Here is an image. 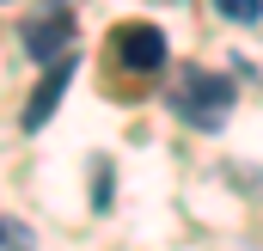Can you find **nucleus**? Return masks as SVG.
I'll return each instance as SVG.
<instances>
[{
	"mask_svg": "<svg viewBox=\"0 0 263 251\" xmlns=\"http://www.w3.org/2000/svg\"><path fill=\"white\" fill-rule=\"evenodd\" d=\"M67 43H73V19H67V6H55V12H37V19L25 25V49H31V62H43V67L62 62Z\"/></svg>",
	"mask_w": 263,
	"mask_h": 251,
	"instance_id": "obj_3",
	"label": "nucleus"
},
{
	"mask_svg": "<svg viewBox=\"0 0 263 251\" xmlns=\"http://www.w3.org/2000/svg\"><path fill=\"white\" fill-rule=\"evenodd\" d=\"M67 80H73V56H62V62L43 74V86H37V92H31V104H25V129H43L49 117H55V104H62Z\"/></svg>",
	"mask_w": 263,
	"mask_h": 251,
	"instance_id": "obj_4",
	"label": "nucleus"
},
{
	"mask_svg": "<svg viewBox=\"0 0 263 251\" xmlns=\"http://www.w3.org/2000/svg\"><path fill=\"white\" fill-rule=\"evenodd\" d=\"M110 49H117V62L129 67V74H153V67H165V37H159L153 25H141V19H129V25L110 31Z\"/></svg>",
	"mask_w": 263,
	"mask_h": 251,
	"instance_id": "obj_2",
	"label": "nucleus"
},
{
	"mask_svg": "<svg viewBox=\"0 0 263 251\" xmlns=\"http://www.w3.org/2000/svg\"><path fill=\"white\" fill-rule=\"evenodd\" d=\"M214 12H220V19H239V25H251V19H263V0H214Z\"/></svg>",
	"mask_w": 263,
	"mask_h": 251,
	"instance_id": "obj_5",
	"label": "nucleus"
},
{
	"mask_svg": "<svg viewBox=\"0 0 263 251\" xmlns=\"http://www.w3.org/2000/svg\"><path fill=\"white\" fill-rule=\"evenodd\" d=\"M172 111H178L184 123H196V129H220V123H227V111H233V86H227L220 74H202V67H190V74H178Z\"/></svg>",
	"mask_w": 263,
	"mask_h": 251,
	"instance_id": "obj_1",
	"label": "nucleus"
}]
</instances>
